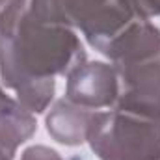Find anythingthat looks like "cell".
I'll list each match as a JSON object with an SVG mask.
<instances>
[{
    "label": "cell",
    "mask_w": 160,
    "mask_h": 160,
    "mask_svg": "<svg viewBox=\"0 0 160 160\" xmlns=\"http://www.w3.org/2000/svg\"><path fill=\"white\" fill-rule=\"evenodd\" d=\"M134 11L142 19H151V17H160V0H130Z\"/></svg>",
    "instance_id": "8"
},
{
    "label": "cell",
    "mask_w": 160,
    "mask_h": 160,
    "mask_svg": "<svg viewBox=\"0 0 160 160\" xmlns=\"http://www.w3.org/2000/svg\"><path fill=\"white\" fill-rule=\"evenodd\" d=\"M119 78L116 110L160 121V50L114 65Z\"/></svg>",
    "instance_id": "3"
},
{
    "label": "cell",
    "mask_w": 160,
    "mask_h": 160,
    "mask_svg": "<svg viewBox=\"0 0 160 160\" xmlns=\"http://www.w3.org/2000/svg\"><path fill=\"white\" fill-rule=\"evenodd\" d=\"M21 160H63L54 149L47 147V145H32L28 149H24V153L21 155Z\"/></svg>",
    "instance_id": "7"
},
{
    "label": "cell",
    "mask_w": 160,
    "mask_h": 160,
    "mask_svg": "<svg viewBox=\"0 0 160 160\" xmlns=\"http://www.w3.org/2000/svg\"><path fill=\"white\" fill-rule=\"evenodd\" d=\"M36 128L38 123L34 114L4 91V84L0 78V134L11 138L21 145L34 136Z\"/></svg>",
    "instance_id": "6"
},
{
    "label": "cell",
    "mask_w": 160,
    "mask_h": 160,
    "mask_svg": "<svg viewBox=\"0 0 160 160\" xmlns=\"http://www.w3.org/2000/svg\"><path fill=\"white\" fill-rule=\"evenodd\" d=\"M17 147H19V143H15L11 138L0 134V160H13Z\"/></svg>",
    "instance_id": "9"
},
{
    "label": "cell",
    "mask_w": 160,
    "mask_h": 160,
    "mask_svg": "<svg viewBox=\"0 0 160 160\" xmlns=\"http://www.w3.org/2000/svg\"><path fill=\"white\" fill-rule=\"evenodd\" d=\"M93 112L80 108L69 102L67 99H60L54 102L50 112L47 114V132L62 145H82L88 136V127Z\"/></svg>",
    "instance_id": "5"
},
{
    "label": "cell",
    "mask_w": 160,
    "mask_h": 160,
    "mask_svg": "<svg viewBox=\"0 0 160 160\" xmlns=\"http://www.w3.org/2000/svg\"><path fill=\"white\" fill-rule=\"evenodd\" d=\"M86 142L99 160H160V121L116 108L99 110Z\"/></svg>",
    "instance_id": "2"
},
{
    "label": "cell",
    "mask_w": 160,
    "mask_h": 160,
    "mask_svg": "<svg viewBox=\"0 0 160 160\" xmlns=\"http://www.w3.org/2000/svg\"><path fill=\"white\" fill-rule=\"evenodd\" d=\"M119 97V78L112 63L84 62L67 75L65 99L80 108L99 112L114 108Z\"/></svg>",
    "instance_id": "4"
},
{
    "label": "cell",
    "mask_w": 160,
    "mask_h": 160,
    "mask_svg": "<svg viewBox=\"0 0 160 160\" xmlns=\"http://www.w3.org/2000/svg\"><path fill=\"white\" fill-rule=\"evenodd\" d=\"M30 0H0V78L32 114H43L52 99L54 77H67L84 63L77 32L36 19Z\"/></svg>",
    "instance_id": "1"
}]
</instances>
